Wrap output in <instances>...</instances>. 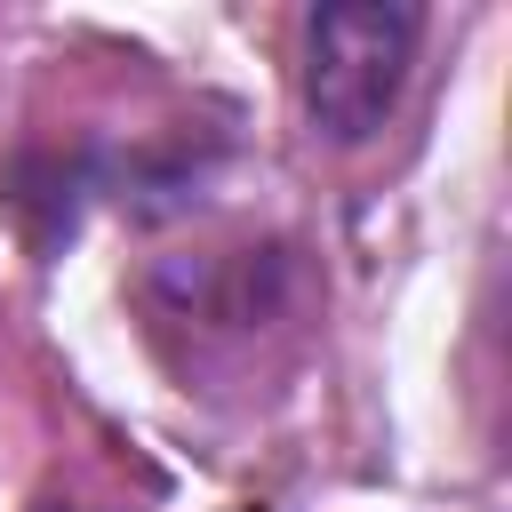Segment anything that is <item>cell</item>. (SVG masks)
I'll return each instance as SVG.
<instances>
[{"mask_svg": "<svg viewBox=\"0 0 512 512\" xmlns=\"http://www.w3.org/2000/svg\"><path fill=\"white\" fill-rule=\"evenodd\" d=\"M424 16L408 0H328L304 24V112L328 144H360L408 88Z\"/></svg>", "mask_w": 512, "mask_h": 512, "instance_id": "6da1fadb", "label": "cell"}]
</instances>
